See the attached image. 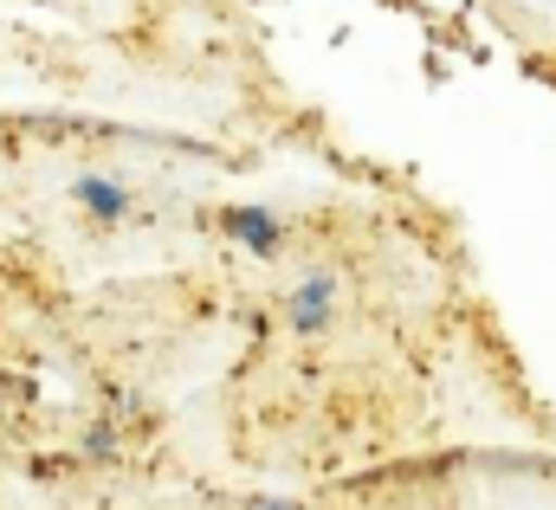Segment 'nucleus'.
I'll list each match as a JSON object with an SVG mask.
<instances>
[{"instance_id":"obj_1","label":"nucleus","mask_w":556,"mask_h":510,"mask_svg":"<svg viewBox=\"0 0 556 510\" xmlns=\"http://www.w3.org/2000/svg\"><path fill=\"white\" fill-rule=\"evenodd\" d=\"M330 297H337V284H330V271H311L298 291H291V330H304V336H317L324 323H330Z\"/></svg>"},{"instance_id":"obj_2","label":"nucleus","mask_w":556,"mask_h":510,"mask_svg":"<svg viewBox=\"0 0 556 510\" xmlns=\"http://www.w3.org/2000/svg\"><path fill=\"white\" fill-rule=\"evenodd\" d=\"M220 227H227L240 246H253L260 258H273L278 246H285V227H278L266 207H227V214H220Z\"/></svg>"},{"instance_id":"obj_3","label":"nucleus","mask_w":556,"mask_h":510,"mask_svg":"<svg viewBox=\"0 0 556 510\" xmlns=\"http://www.w3.org/2000/svg\"><path fill=\"white\" fill-rule=\"evenodd\" d=\"M72 194H78L98 220H124V214H130V194H124V188H111V181H98V175H78V188H72Z\"/></svg>"},{"instance_id":"obj_4","label":"nucleus","mask_w":556,"mask_h":510,"mask_svg":"<svg viewBox=\"0 0 556 510\" xmlns=\"http://www.w3.org/2000/svg\"><path fill=\"white\" fill-rule=\"evenodd\" d=\"M247 510H298V505H285V498H253Z\"/></svg>"}]
</instances>
